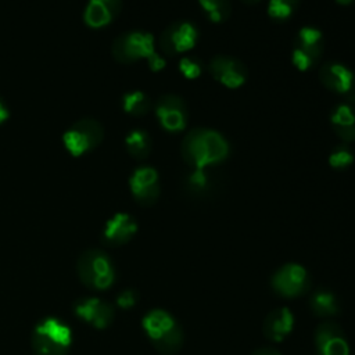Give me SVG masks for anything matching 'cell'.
Segmentation results:
<instances>
[{"label":"cell","mask_w":355,"mask_h":355,"mask_svg":"<svg viewBox=\"0 0 355 355\" xmlns=\"http://www.w3.org/2000/svg\"><path fill=\"white\" fill-rule=\"evenodd\" d=\"M129 187L133 198L140 205H153L161 191L158 172L151 166L136 168L129 178Z\"/></svg>","instance_id":"obj_14"},{"label":"cell","mask_w":355,"mask_h":355,"mask_svg":"<svg viewBox=\"0 0 355 355\" xmlns=\"http://www.w3.org/2000/svg\"><path fill=\"white\" fill-rule=\"evenodd\" d=\"M10 116V111L6 105V103L0 98V123H3Z\"/></svg>","instance_id":"obj_31"},{"label":"cell","mask_w":355,"mask_h":355,"mask_svg":"<svg viewBox=\"0 0 355 355\" xmlns=\"http://www.w3.org/2000/svg\"><path fill=\"white\" fill-rule=\"evenodd\" d=\"M136 232L137 223L135 218L129 214L119 212L107 220L101 234V241L110 247H119L130 241Z\"/></svg>","instance_id":"obj_17"},{"label":"cell","mask_w":355,"mask_h":355,"mask_svg":"<svg viewBox=\"0 0 355 355\" xmlns=\"http://www.w3.org/2000/svg\"><path fill=\"white\" fill-rule=\"evenodd\" d=\"M141 326L158 352L173 355L180 351L184 341V333L180 323L168 311L161 308L148 311L143 316Z\"/></svg>","instance_id":"obj_2"},{"label":"cell","mask_w":355,"mask_h":355,"mask_svg":"<svg viewBox=\"0 0 355 355\" xmlns=\"http://www.w3.org/2000/svg\"><path fill=\"white\" fill-rule=\"evenodd\" d=\"M241 1H244L245 4H255V3H258L259 0H241Z\"/></svg>","instance_id":"obj_34"},{"label":"cell","mask_w":355,"mask_h":355,"mask_svg":"<svg viewBox=\"0 0 355 355\" xmlns=\"http://www.w3.org/2000/svg\"><path fill=\"white\" fill-rule=\"evenodd\" d=\"M252 355H282V354L272 347H263V348L257 349Z\"/></svg>","instance_id":"obj_30"},{"label":"cell","mask_w":355,"mask_h":355,"mask_svg":"<svg viewBox=\"0 0 355 355\" xmlns=\"http://www.w3.org/2000/svg\"><path fill=\"white\" fill-rule=\"evenodd\" d=\"M122 0H89L83 12V21L90 28L110 25L119 14Z\"/></svg>","instance_id":"obj_19"},{"label":"cell","mask_w":355,"mask_h":355,"mask_svg":"<svg viewBox=\"0 0 355 355\" xmlns=\"http://www.w3.org/2000/svg\"><path fill=\"white\" fill-rule=\"evenodd\" d=\"M324 50L323 33L315 26H302L293 42L291 61L302 72L312 69L322 58Z\"/></svg>","instance_id":"obj_5"},{"label":"cell","mask_w":355,"mask_h":355,"mask_svg":"<svg viewBox=\"0 0 355 355\" xmlns=\"http://www.w3.org/2000/svg\"><path fill=\"white\" fill-rule=\"evenodd\" d=\"M355 157L354 153L351 150V147L347 146V143L338 144L336 146L331 153L329 154V164L331 168L337 169V171H344L348 166L352 165Z\"/></svg>","instance_id":"obj_26"},{"label":"cell","mask_w":355,"mask_h":355,"mask_svg":"<svg viewBox=\"0 0 355 355\" xmlns=\"http://www.w3.org/2000/svg\"><path fill=\"white\" fill-rule=\"evenodd\" d=\"M155 115L159 125L172 133L182 132L189 119L184 100L178 94H164L155 103Z\"/></svg>","instance_id":"obj_13"},{"label":"cell","mask_w":355,"mask_h":355,"mask_svg":"<svg viewBox=\"0 0 355 355\" xmlns=\"http://www.w3.org/2000/svg\"><path fill=\"white\" fill-rule=\"evenodd\" d=\"M75 315L96 329L108 327L115 316L114 308L98 298H83L73 305Z\"/></svg>","instance_id":"obj_16"},{"label":"cell","mask_w":355,"mask_h":355,"mask_svg":"<svg viewBox=\"0 0 355 355\" xmlns=\"http://www.w3.org/2000/svg\"><path fill=\"white\" fill-rule=\"evenodd\" d=\"M139 301V293L135 288H126L116 297V305L122 309H130Z\"/></svg>","instance_id":"obj_28"},{"label":"cell","mask_w":355,"mask_h":355,"mask_svg":"<svg viewBox=\"0 0 355 355\" xmlns=\"http://www.w3.org/2000/svg\"><path fill=\"white\" fill-rule=\"evenodd\" d=\"M128 153L136 159H146L151 153V137L143 129H133L125 139Z\"/></svg>","instance_id":"obj_22"},{"label":"cell","mask_w":355,"mask_h":355,"mask_svg":"<svg viewBox=\"0 0 355 355\" xmlns=\"http://www.w3.org/2000/svg\"><path fill=\"white\" fill-rule=\"evenodd\" d=\"M315 355H349V343L343 327L326 320L316 326L313 333Z\"/></svg>","instance_id":"obj_11"},{"label":"cell","mask_w":355,"mask_h":355,"mask_svg":"<svg viewBox=\"0 0 355 355\" xmlns=\"http://www.w3.org/2000/svg\"><path fill=\"white\" fill-rule=\"evenodd\" d=\"M309 308L318 318H333L340 315L341 306L337 295L324 287L316 288L309 297Z\"/></svg>","instance_id":"obj_21"},{"label":"cell","mask_w":355,"mask_h":355,"mask_svg":"<svg viewBox=\"0 0 355 355\" xmlns=\"http://www.w3.org/2000/svg\"><path fill=\"white\" fill-rule=\"evenodd\" d=\"M202 68H204L202 61L198 57H194V55L183 57L179 61V71L187 79L198 78L202 72Z\"/></svg>","instance_id":"obj_27"},{"label":"cell","mask_w":355,"mask_h":355,"mask_svg":"<svg viewBox=\"0 0 355 355\" xmlns=\"http://www.w3.org/2000/svg\"><path fill=\"white\" fill-rule=\"evenodd\" d=\"M207 69L216 82L229 89L243 86L248 78L247 67L239 58L232 55L219 54L212 57L207 65Z\"/></svg>","instance_id":"obj_12"},{"label":"cell","mask_w":355,"mask_h":355,"mask_svg":"<svg viewBox=\"0 0 355 355\" xmlns=\"http://www.w3.org/2000/svg\"><path fill=\"white\" fill-rule=\"evenodd\" d=\"M319 79L327 90L336 94L347 97L355 90V73L341 61L324 62L319 69Z\"/></svg>","instance_id":"obj_15"},{"label":"cell","mask_w":355,"mask_h":355,"mask_svg":"<svg viewBox=\"0 0 355 355\" xmlns=\"http://www.w3.org/2000/svg\"><path fill=\"white\" fill-rule=\"evenodd\" d=\"M330 123L344 143L355 141V107L352 104H337L330 112Z\"/></svg>","instance_id":"obj_20"},{"label":"cell","mask_w":355,"mask_h":355,"mask_svg":"<svg viewBox=\"0 0 355 355\" xmlns=\"http://www.w3.org/2000/svg\"><path fill=\"white\" fill-rule=\"evenodd\" d=\"M301 0H269L268 15L277 22L287 21L297 11Z\"/></svg>","instance_id":"obj_25"},{"label":"cell","mask_w":355,"mask_h":355,"mask_svg":"<svg viewBox=\"0 0 355 355\" xmlns=\"http://www.w3.org/2000/svg\"><path fill=\"white\" fill-rule=\"evenodd\" d=\"M151 107L153 103L150 97L140 90L128 92L122 96V108L125 110V112L133 116H143L148 114Z\"/></svg>","instance_id":"obj_23"},{"label":"cell","mask_w":355,"mask_h":355,"mask_svg":"<svg viewBox=\"0 0 355 355\" xmlns=\"http://www.w3.org/2000/svg\"><path fill=\"white\" fill-rule=\"evenodd\" d=\"M312 284L308 270L300 263H284L270 277L273 291L286 298L301 297L309 291Z\"/></svg>","instance_id":"obj_8"},{"label":"cell","mask_w":355,"mask_h":355,"mask_svg":"<svg viewBox=\"0 0 355 355\" xmlns=\"http://www.w3.org/2000/svg\"><path fill=\"white\" fill-rule=\"evenodd\" d=\"M183 191L194 200H209L223 189V178L212 168L193 169L182 180Z\"/></svg>","instance_id":"obj_10"},{"label":"cell","mask_w":355,"mask_h":355,"mask_svg":"<svg viewBox=\"0 0 355 355\" xmlns=\"http://www.w3.org/2000/svg\"><path fill=\"white\" fill-rule=\"evenodd\" d=\"M198 40V31L189 21H176L168 25L159 36V47L166 55H178L191 50Z\"/></svg>","instance_id":"obj_9"},{"label":"cell","mask_w":355,"mask_h":355,"mask_svg":"<svg viewBox=\"0 0 355 355\" xmlns=\"http://www.w3.org/2000/svg\"><path fill=\"white\" fill-rule=\"evenodd\" d=\"M354 1H355V0H336V3H337V4H340V6H344V7H347V6H351Z\"/></svg>","instance_id":"obj_32"},{"label":"cell","mask_w":355,"mask_h":355,"mask_svg":"<svg viewBox=\"0 0 355 355\" xmlns=\"http://www.w3.org/2000/svg\"><path fill=\"white\" fill-rule=\"evenodd\" d=\"M347 100H348V103H349V104L355 105V90H354L349 96H347Z\"/></svg>","instance_id":"obj_33"},{"label":"cell","mask_w":355,"mask_h":355,"mask_svg":"<svg viewBox=\"0 0 355 355\" xmlns=\"http://www.w3.org/2000/svg\"><path fill=\"white\" fill-rule=\"evenodd\" d=\"M295 324V318L290 308L280 306L268 313L262 324L263 336L273 343L283 341L293 331Z\"/></svg>","instance_id":"obj_18"},{"label":"cell","mask_w":355,"mask_h":355,"mask_svg":"<svg viewBox=\"0 0 355 355\" xmlns=\"http://www.w3.org/2000/svg\"><path fill=\"white\" fill-rule=\"evenodd\" d=\"M154 49L153 35L143 31H129L119 35L111 47V53L118 62L132 64L143 58H148Z\"/></svg>","instance_id":"obj_7"},{"label":"cell","mask_w":355,"mask_h":355,"mask_svg":"<svg viewBox=\"0 0 355 355\" xmlns=\"http://www.w3.org/2000/svg\"><path fill=\"white\" fill-rule=\"evenodd\" d=\"M182 157L193 169L212 168L223 162L230 151L227 140L209 128H194L183 137Z\"/></svg>","instance_id":"obj_1"},{"label":"cell","mask_w":355,"mask_h":355,"mask_svg":"<svg viewBox=\"0 0 355 355\" xmlns=\"http://www.w3.org/2000/svg\"><path fill=\"white\" fill-rule=\"evenodd\" d=\"M147 62H148L150 69L154 71V72L161 71L165 67V60L158 53H155V51L147 58Z\"/></svg>","instance_id":"obj_29"},{"label":"cell","mask_w":355,"mask_h":355,"mask_svg":"<svg viewBox=\"0 0 355 355\" xmlns=\"http://www.w3.org/2000/svg\"><path fill=\"white\" fill-rule=\"evenodd\" d=\"M104 137L101 123L93 118H82L72 123L62 136L65 148L73 157H80L96 148Z\"/></svg>","instance_id":"obj_6"},{"label":"cell","mask_w":355,"mask_h":355,"mask_svg":"<svg viewBox=\"0 0 355 355\" xmlns=\"http://www.w3.org/2000/svg\"><path fill=\"white\" fill-rule=\"evenodd\" d=\"M76 270L80 282L92 290H107L116 279L112 259L100 248L82 252L76 262Z\"/></svg>","instance_id":"obj_3"},{"label":"cell","mask_w":355,"mask_h":355,"mask_svg":"<svg viewBox=\"0 0 355 355\" xmlns=\"http://www.w3.org/2000/svg\"><path fill=\"white\" fill-rule=\"evenodd\" d=\"M72 344L71 329L57 318H44L32 333L35 355H67Z\"/></svg>","instance_id":"obj_4"},{"label":"cell","mask_w":355,"mask_h":355,"mask_svg":"<svg viewBox=\"0 0 355 355\" xmlns=\"http://www.w3.org/2000/svg\"><path fill=\"white\" fill-rule=\"evenodd\" d=\"M198 4L212 22H223L230 15V0H198Z\"/></svg>","instance_id":"obj_24"}]
</instances>
